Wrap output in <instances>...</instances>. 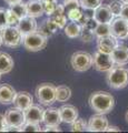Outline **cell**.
Instances as JSON below:
<instances>
[{
	"instance_id": "cb8c5ba5",
	"label": "cell",
	"mask_w": 128,
	"mask_h": 133,
	"mask_svg": "<svg viewBox=\"0 0 128 133\" xmlns=\"http://www.w3.org/2000/svg\"><path fill=\"white\" fill-rule=\"evenodd\" d=\"M94 33H95V36H96L97 38L111 35L110 23H98L97 28L94 30Z\"/></svg>"
},
{
	"instance_id": "b9f144b4",
	"label": "cell",
	"mask_w": 128,
	"mask_h": 133,
	"mask_svg": "<svg viewBox=\"0 0 128 133\" xmlns=\"http://www.w3.org/2000/svg\"><path fill=\"white\" fill-rule=\"evenodd\" d=\"M65 12V6L64 5H57L55 11H53V14L51 16H57V15H63ZM50 17V16H49Z\"/></svg>"
},
{
	"instance_id": "d6986e66",
	"label": "cell",
	"mask_w": 128,
	"mask_h": 133,
	"mask_svg": "<svg viewBox=\"0 0 128 133\" xmlns=\"http://www.w3.org/2000/svg\"><path fill=\"white\" fill-rule=\"evenodd\" d=\"M17 95L16 90L10 84L0 85V103L1 104H10L14 103V100Z\"/></svg>"
},
{
	"instance_id": "8fae6325",
	"label": "cell",
	"mask_w": 128,
	"mask_h": 133,
	"mask_svg": "<svg viewBox=\"0 0 128 133\" xmlns=\"http://www.w3.org/2000/svg\"><path fill=\"white\" fill-rule=\"evenodd\" d=\"M93 17L98 23H110L115 18V15L108 5H100L94 10Z\"/></svg>"
},
{
	"instance_id": "83f0119b",
	"label": "cell",
	"mask_w": 128,
	"mask_h": 133,
	"mask_svg": "<svg viewBox=\"0 0 128 133\" xmlns=\"http://www.w3.org/2000/svg\"><path fill=\"white\" fill-rule=\"evenodd\" d=\"M41 2H42L45 14H47L48 16H51L53 14V11H55L56 7H57V2L51 1V0H41Z\"/></svg>"
},
{
	"instance_id": "9c48e42d",
	"label": "cell",
	"mask_w": 128,
	"mask_h": 133,
	"mask_svg": "<svg viewBox=\"0 0 128 133\" xmlns=\"http://www.w3.org/2000/svg\"><path fill=\"white\" fill-rule=\"evenodd\" d=\"M111 35L115 36L117 39H124L128 37V21L126 19L119 17H115L110 22Z\"/></svg>"
},
{
	"instance_id": "7dc6e473",
	"label": "cell",
	"mask_w": 128,
	"mask_h": 133,
	"mask_svg": "<svg viewBox=\"0 0 128 133\" xmlns=\"http://www.w3.org/2000/svg\"><path fill=\"white\" fill-rule=\"evenodd\" d=\"M121 2H124V3H128V0H120Z\"/></svg>"
},
{
	"instance_id": "603a6c76",
	"label": "cell",
	"mask_w": 128,
	"mask_h": 133,
	"mask_svg": "<svg viewBox=\"0 0 128 133\" xmlns=\"http://www.w3.org/2000/svg\"><path fill=\"white\" fill-rule=\"evenodd\" d=\"M71 97V90L67 85L56 87V100L58 102H66Z\"/></svg>"
},
{
	"instance_id": "e575fe53",
	"label": "cell",
	"mask_w": 128,
	"mask_h": 133,
	"mask_svg": "<svg viewBox=\"0 0 128 133\" xmlns=\"http://www.w3.org/2000/svg\"><path fill=\"white\" fill-rule=\"evenodd\" d=\"M37 31L38 32H40L41 35H44L45 37H47V38H49V37H51L52 35H53V32L49 29V27H48V24H47V22H46V20L42 22V24L39 27V29H37Z\"/></svg>"
},
{
	"instance_id": "8d00e7d4",
	"label": "cell",
	"mask_w": 128,
	"mask_h": 133,
	"mask_svg": "<svg viewBox=\"0 0 128 133\" xmlns=\"http://www.w3.org/2000/svg\"><path fill=\"white\" fill-rule=\"evenodd\" d=\"M64 6H65V10L69 11L70 9H74V8H79L80 1H78V0H65Z\"/></svg>"
},
{
	"instance_id": "ba28073f",
	"label": "cell",
	"mask_w": 128,
	"mask_h": 133,
	"mask_svg": "<svg viewBox=\"0 0 128 133\" xmlns=\"http://www.w3.org/2000/svg\"><path fill=\"white\" fill-rule=\"evenodd\" d=\"M6 120L8 125L11 127H17V128H21L25 123H26V115H25V111L18 108H11V109L7 110L6 113Z\"/></svg>"
},
{
	"instance_id": "277c9868",
	"label": "cell",
	"mask_w": 128,
	"mask_h": 133,
	"mask_svg": "<svg viewBox=\"0 0 128 133\" xmlns=\"http://www.w3.org/2000/svg\"><path fill=\"white\" fill-rule=\"evenodd\" d=\"M48 42V38L41 35L40 32L35 31L31 33H28L23 37V47L26 48L28 51L37 52L46 48Z\"/></svg>"
},
{
	"instance_id": "d590c367",
	"label": "cell",
	"mask_w": 128,
	"mask_h": 133,
	"mask_svg": "<svg viewBox=\"0 0 128 133\" xmlns=\"http://www.w3.org/2000/svg\"><path fill=\"white\" fill-rule=\"evenodd\" d=\"M8 26L7 21V10H5L3 8H0V31L2 29H5Z\"/></svg>"
},
{
	"instance_id": "8992f818",
	"label": "cell",
	"mask_w": 128,
	"mask_h": 133,
	"mask_svg": "<svg viewBox=\"0 0 128 133\" xmlns=\"http://www.w3.org/2000/svg\"><path fill=\"white\" fill-rule=\"evenodd\" d=\"M1 38L2 43L10 48H17L23 42V36L16 26H7L5 29H2Z\"/></svg>"
},
{
	"instance_id": "4316f807",
	"label": "cell",
	"mask_w": 128,
	"mask_h": 133,
	"mask_svg": "<svg viewBox=\"0 0 128 133\" xmlns=\"http://www.w3.org/2000/svg\"><path fill=\"white\" fill-rule=\"evenodd\" d=\"M67 16L68 19L70 21H78L79 22L81 18L84 17V14L81 12V10L79 8H74V9H70L69 11H67Z\"/></svg>"
},
{
	"instance_id": "ee69618b",
	"label": "cell",
	"mask_w": 128,
	"mask_h": 133,
	"mask_svg": "<svg viewBox=\"0 0 128 133\" xmlns=\"http://www.w3.org/2000/svg\"><path fill=\"white\" fill-rule=\"evenodd\" d=\"M5 1L8 3V5H14V3L20 2V1H22V0H5Z\"/></svg>"
},
{
	"instance_id": "f1b7e54d",
	"label": "cell",
	"mask_w": 128,
	"mask_h": 133,
	"mask_svg": "<svg viewBox=\"0 0 128 133\" xmlns=\"http://www.w3.org/2000/svg\"><path fill=\"white\" fill-rule=\"evenodd\" d=\"M87 130V122L82 119H77L75 122L71 123V131L72 132H82Z\"/></svg>"
},
{
	"instance_id": "836d02e7",
	"label": "cell",
	"mask_w": 128,
	"mask_h": 133,
	"mask_svg": "<svg viewBox=\"0 0 128 133\" xmlns=\"http://www.w3.org/2000/svg\"><path fill=\"white\" fill-rule=\"evenodd\" d=\"M123 3L120 0L119 1H113L111 3H109V7H110V9L111 11H113V14L115 15V17H119L120 16V11H121V7H123Z\"/></svg>"
},
{
	"instance_id": "7402d4cb",
	"label": "cell",
	"mask_w": 128,
	"mask_h": 133,
	"mask_svg": "<svg viewBox=\"0 0 128 133\" xmlns=\"http://www.w3.org/2000/svg\"><path fill=\"white\" fill-rule=\"evenodd\" d=\"M65 35L68 38H77L80 36L82 24L78 21H70L65 26Z\"/></svg>"
},
{
	"instance_id": "c3c4849f",
	"label": "cell",
	"mask_w": 128,
	"mask_h": 133,
	"mask_svg": "<svg viewBox=\"0 0 128 133\" xmlns=\"http://www.w3.org/2000/svg\"><path fill=\"white\" fill-rule=\"evenodd\" d=\"M0 79H1V73H0Z\"/></svg>"
},
{
	"instance_id": "7c38bea8",
	"label": "cell",
	"mask_w": 128,
	"mask_h": 133,
	"mask_svg": "<svg viewBox=\"0 0 128 133\" xmlns=\"http://www.w3.org/2000/svg\"><path fill=\"white\" fill-rule=\"evenodd\" d=\"M118 45V39L113 35L97 38V50L104 53H110Z\"/></svg>"
},
{
	"instance_id": "d4e9b609",
	"label": "cell",
	"mask_w": 128,
	"mask_h": 133,
	"mask_svg": "<svg viewBox=\"0 0 128 133\" xmlns=\"http://www.w3.org/2000/svg\"><path fill=\"white\" fill-rule=\"evenodd\" d=\"M10 9L14 11L20 19L23 18V17H26V16H28V14H27V6H26V3H23L22 1L14 3V5H10Z\"/></svg>"
},
{
	"instance_id": "5bb4252c",
	"label": "cell",
	"mask_w": 128,
	"mask_h": 133,
	"mask_svg": "<svg viewBox=\"0 0 128 133\" xmlns=\"http://www.w3.org/2000/svg\"><path fill=\"white\" fill-rule=\"evenodd\" d=\"M17 27L23 37L26 35H28V33L37 31V29H38L36 19L34 17H30V16H26V17H23V18L20 19Z\"/></svg>"
},
{
	"instance_id": "30bf717a",
	"label": "cell",
	"mask_w": 128,
	"mask_h": 133,
	"mask_svg": "<svg viewBox=\"0 0 128 133\" xmlns=\"http://www.w3.org/2000/svg\"><path fill=\"white\" fill-rule=\"evenodd\" d=\"M108 127V119L105 114L97 113L90 116L87 123V130L90 132H105Z\"/></svg>"
},
{
	"instance_id": "f6af8a7d",
	"label": "cell",
	"mask_w": 128,
	"mask_h": 133,
	"mask_svg": "<svg viewBox=\"0 0 128 133\" xmlns=\"http://www.w3.org/2000/svg\"><path fill=\"white\" fill-rule=\"evenodd\" d=\"M125 119H126V121H127V123H128V110H127L126 114H125Z\"/></svg>"
},
{
	"instance_id": "9a60e30c",
	"label": "cell",
	"mask_w": 128,
	"mask_h": 133,
	"mask_svg": "<svg viewBox=\"0 0 128 133\" xmlns=\"http://www.w3.org/2000/svg\"><path fill=\"white\" fill-rule=\"evenodd\" d=\"M61 121L65 123L71 124L78 119V110L75 105L71 104H64L63 107L59 108Z\"/></svg>"
},
{
	"instance_id": "f546056e",
	"label": "cell",
	"mask_w": 128,
	"mask_h": 133,
	"mask_svg": "<svg viewBox=\"0 0 128 133\" xmlns=\"http://www.w3.org/2000/svg\"><path fill=\"white\" fill-rule=\"evenodd\" d=\"M42 128H40L38 123H31L27 122L21 127V132H41Z\"/></svg>"
},
{
	"instance_id": "3957f363",
	"label": "cell",
	"mask_w": 128,
	"mask_h": 133,
	"mask_svg": "<svg viewBox=\"0 0 128 133\" xmlns=\"http://www.w3.org/2000/svg\"><path fill=\"white\" fill-rule=\"evenodd\" d=\"M38 102L42 105L49 107L53 104L56 100V87L51 83H40L35 91Z\"/></svg>"
},
{
	"instance_id": "bcb514c9",
	"label": "cell",
	"mask_w": 128,
	"mask_h": 133,
	"mask_svg": "<svg viewBox=\"0 0 128 133\" xmlns=\"http://www.w3.org/2000/svg\"><path fill=\"white\" fill-rule=\"evenodd\" d=\"M2 44V38H1V33H0V45Z\"/></svg>"
},
{
	"instance_id": "7a4b0ae2",
	"label": "cell",
	"mask_w": 128,
	"mask_h": 133,
	"mask_svg": "<svg viewBox=\"0 0 128 133\" xmlns=\"http://www.w3.org/2000/svg\"><path fill=\"white\" fill-rule=\"evenodd\" d=\"M106 82L111 89L120 90L128 85V69L115 64L106 76Z\"/></svg>"
},
{
	"instance_id": "44dd1931",
	"label": "cell",
	"mask_w": 128,
	"mask_h": 133,
	"mask_svg": "<svg viewBox=\"0 0 128 133\" xmlns=\"http://www.w3.org/2000/svg\"><path fill=\"white\" fill-rule=\"evenodd\" d=\"M14 60L8 53L0 52V73H9L14 69Z\"/></svg>"
},
{
	"instance_id": "52a82bcc",
	"label": "cell",
	"mask_w": 128,
	"mask_h": 133,
	"mask_svg": "<svg viewBox=\"0 0 128 133\" xmlns=\"http://www.w3.org/2000/svg\"><path fill=\"white\" fill-rule=\"evenodd\" d=\"M93 65L99 72H108L115 65V62L109 53H104L97 50L93 56Z\"/></svg>"
},
{
	"instance_id": "60d3db41",
	"label": "cell",
	"mask_w": 128,
	"mask_h": 133,
	"mask_svg": "<svg viewBox=\"0 0 128 133\" xmlns=\"http://www.w3.org/2000/svg\"><path fill=\"white\" fill-rule=\"evenodd\" d=\"M120 17L124 19H126L128 21V3H123L121 11H120Z\"/></svg>"
},
{
	"instance_id": "ac0fdd59",
	"label": "cell",
	"mask_w": 128,
	"mask_h": 133,
	"mask_svg": "<svg viewBox=\"0 0 128 133\" xmlns=\"http://www.w3.org/2000/svg\"><path fill=\"white\" fill-rule=\"evenodd\" d=\"M32 104H34V99H32L31 94L29 92H27V91L18 92L14 100V107L18 108V109H21L23 111L28 109Z\"/></svg>"
},
{
	"instance_id": "1f68e13d",
	"label": "cell",
	"mask_w": 128,
	"mask_h": 133,
	"mask_svg": "<svg viewBox=\"0 0 128 133\" xmlns=\"http://www.w3.org/2000/svg\"><path fill=\"white\" fill-rule=\"evenodd\" d=\"M20 18L12 11L10 8L7 10V21H8V26H17L19 23Z\"/></svg>"
},
{
	"instance_id": "f35d334b",
	"label": "cell",
	"mask_w": 128,
	"mask_h": 133,
	"mask_svg": "<svg viewBox=\"0 0 128 133\" xmlns=\"http://www.w3.org/2000/svg\"><path fill=\"white\" fill-rule=\"evenodd\" d=\"M46 22H47V24H48V27H49V29H50V30L55 33L56 31H57V29H58L59 27H58V24H57L55 21H53V20L50 18V17H49V19H47L46 20Z\"/></svg>"
},
{
	"instance_id": "4dcf8cb0",
	"label": "cell",
	"mask_w": 128,
	"mask_h": 133,
	"mask_svg": "<svg viewBox=\"0 0 128 133\" xmlns=\"http://www.w3.org/2000/svg\"><path fill=\"white\" fill-rule=\"evenodd\" d=\"M95 36V33L93 30H90V29H88L87 27L82 26V29H81V33H80V38L81 40L84 41V42H90V41L93 40Z\"/></svg>"
},
{
	"instance_id": "d6a6232c",
	"label": "cell",
	"mask_w": 128,
	"mask_h": 133,
	"mask_svg": "<svg viewBox=\"0 0 128 133\" xmlns=\"http://www.w3.org/2000/svg\"><path fill=\"white\" fill-rule=\"evenodd\" d=\"M50 18L58 24L59 28H65V26L67 24V17L64 14L63 15H57V16H50Z\"/></svg>"
},
{
	"instance_id": "6da1fadb",
	"label": "cell",
	"mask_w": 128,
	"mask_h": 133,
	"mask_svg": "<svg viewBox=\"0 0 128 133\" xmlns=\"http://www.w3.org/2000/svg\"><path fill=\"white\" fill-rule=\"evenodd\" d=\"M89 107L96 113L107 114L114 109L115 99L111 93L106 91H96L89 95L88 99Z\"/></svg>"
},
{
	"instance_id": "e0dca14e",
	"label": "cell",
	"mask_w": 128,
	"mask_h": 133,
	"mask_svg": "<svg viewBox=\"0 0 128 133\" xmlns=\"http://www.w3.org/2000/svg\"><path fill=\"white\" fill-rule=\"evenodd\" d=\"M110 56L113 58L115 64L125 65L128 63V48L123 44L118 43V45L110 53Z\"/></svg>"
},
{
	"instance_id": "7bdbcfd3",
	"label": "cell",
	"mask_w": 128,
	"mask_h": 133,
	"mask_svg": "<svg viewBox=\"0 0 128 133\" xmlns=\"http://www.w3.org/2000/svg\"><path fill=\"white\" fill-rule=\"evenodd\" d=\"M119 131H120V130H119V128L113 127V125H108L105 132H119Z\"/></svg>"
},
{
	"instance_id": "484cf974",
	"label": "cell",
	"mask_w": 128,
	"mask_h": 133,
	"mask_svg": "<svg viewBox=\"0 0 128 133\" xmlns=\"http://www.w3.org/2000/svg\"><path fill=\"white\" fill-rule=\"evenodd\" d=\"M79 1L80 6L87 10H95L101 5V0H79Z\"/></svg>"
},
{
	"instance_id": "5b68a950",
	"label": "cell",
	"mask_w": 128,
	"mask_h": 133,
	"mask_svg": "<svg viewBox=\"0 0 128 133\" xmlns=\"http://www.w3.org/2000/svg\"><path fill=\"white\" fill-rule=\"evenodd\" d=\"M70 64L77 72H85L93 66V56L85 51H76L70 58Z\"/></svg>"
},
{
	"instance_id": "ab89813d",
	"label": "cell",
	"mask_w": 128,
	"mask_h": 133,
	"mask_svg": "<svg viewBox=\"0 0 128 133\" xmlns=\"http://www.w3.org/2000/svg\"><path fill=\"white\" fill-rule=\"evenodd\" d=\"M61 129L59 125H46L42 128V132H60Z\"/></svg>"
},
{
	"instance_id": "2e32d148",
	"label": "cell",
	"mask_w": 128,
	"mask_h": 133,
	"mask_svg": "<svg viewBox=\"0 0 128 133\" xmlns=\"http://www.w3.org/2000/svg\"><path fill=\"white\" fill-rule=\"evenodd\" d=\"M42 122L45 123V125H59L63 122L59 109H56V108H48V109H46L44 112Z\"/></svg>"
},
{
	"instance_id": "74e56055",
	"label": "cell",
	"mask_w": 128,
	"mask_h": 133,
	"mask_svg": "<svg viewBox=\"0 0 128 133\" xmlns=\"http://www.w3.org/2000/svg\"><path fill=\"white\" fill-rule=\"evenodd\" d=\"M7 127H8V123H7L5 114H0V132H6Z\"/></svg>"
},
{
	"instance_id": "4fadbf2b",
	"label": "cell",
	"mask_w": 128,
	"mask_h": 133,
	"mask_svg": "<svg viewBox=\"0 0 128 133\" xmlns=\"http://www.w3.org/2000/svg\"><path fill=\"white\" fill-rule=\"evenodd\" d=\"M44 112L45 110L40 105L32 104L28 109L25 110V115H26V121L31 123H40L44 119Z\"/></svg>"
},
{
	"instance_id": "ffe728a7",
	"label": "cell",
	"mask_w": 128,
	"mask_h": 133,
	"mask_svg": "<svg viewBox=\"0 0 128 133\" xmlns=\"http://www.w3.org/2000/svg\"><path fill=\"white\" fill-rule=\"evenodd\" d=\"M26 6H27V14L30 17L37 18V17H41L45 14L41 0H29L28 2H26Z\"/></svg>"
}]
</instances>
